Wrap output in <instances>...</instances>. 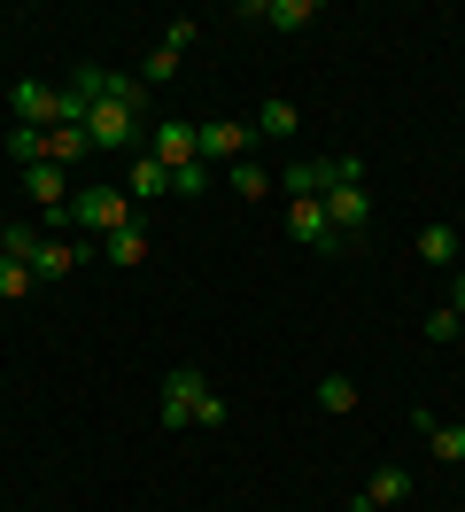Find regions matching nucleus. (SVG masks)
Listing matches in <instances>:
<instances>
[{
    "label": "nucleus",
    "instance_id": "f257e3e1",
    "mask_svg": "<svg viewBox=\"0 0 465 512\" xmlns=\"http://www.w3.org/2000/svg\"><path fill=\"white\" fill-rule=\"evenodd\" d=\"M225 419V396L202 381V365H171L163 381V427H217Z\"/></svg>",
    "mask_w": 465,
    "mask_h": 512
},
{
    "label": "nucleus",
    "instance_id": "f03ea898",
    "mask_svg": "<svg viewBox=\"0 0 465 512\" xmlns=\"http://www.w3.org/2000/svg\"><path fill=\"white\" fill-rule=\"evenodd\" d=\"M140 132H148V117H132L124 101H109V94L93 101V117H86V140H93V148H109V156H140V148H148Z\"/></svg>",
    "mask_w": 465,
    "mask_h": 512
},
{
    "label": "nucleus",
    "instance_id": "7ed1b4c3",
    "mask_svg": "<svg viewBox=\"0 0 465 512\" xmlns=\"http://www.w3.org/2000/svg\"><path fill=\"white\" fill-rule=\"evenodd\" d=\"M132 210H140V202H132L124 187H86V194H70V225H78V233H101V241H109L117 225H132Z\"/></svg>",
    "mask_w": 465,
    "mask_h": 512
},
{
    "label": "nucleus",
    "instance_id": "20e7f679",
    "mask_svg": "<svg viewBox=\"0 0 465 512\" xmlns=\"http://www.w3.org/2000/svg\"><path fill=\"white\" fill-rule=\"evenodd\" d=\"M248 140H256V125H233V117H210V125H194V156L210 163H241L248 156Z\"/></svg>",
    "mask_w": 465,
    "mask_h": 512
},
{
    "label": "nucleus",
    "instance_id": "39448f33",
    "mask_svg": "<svg viewBox=\"0 0 465 512\" xmlns=\"http://www.w3.org/2000/svg\"><path fill=\"white\" fill-rule=\"evenodd\" d=\"M318 210H326V225H334L341 241H365V225H372L365 187H326V194H318Z\"/></svg>",
    "mask_w": 465,
    "mask_h": 512
},
{
    "label": "nucleus",
    "instance_id": "423d86ee",
    "mask_svg": "<svg viewBox=\"0 0 465 512\" xmlns=\"http://www.w3.org/2000/svg\"><path fill=\"white\" fill-rule=\"evenodd\" d=\"M8 109H16V125L55 132V125H62V86H39V78H24V86L8 94Z\"/></svg>",
    "mask_w": 465,
    "mask_h": 512
},
{
    "label": "nucleus",
    "instance_id": "0eeeda50",
    "mask_svg": "<svg viewBox=\"0 0 465 512\" xmlns=\"http://www.w3.org/2000/svg\"><path fill=\"white\" fill-rule=\"evenodd\" d=\"M411 427H419V443H427L442 466H465V427H458V419H434L427 404H419V412H411Z\"/></svg>",
    "mask_w": 465,
    "mask_h": 512
},
{
    "label": "nucleus",
    "instance_id": "6e6552de",
    "mask_svg": "<svg viewBox=\"0 0 465 512\" xmlns=\"http://www.w3.org/2000/svg\"><path fill=\"white\" fill-rule=\"evenodd\" d=\"M148 156L163 163V171H179V163H202V156H194V125H186V117H163V125L148 132Z\"/></svg>",
    "mask_w": 465,
    "mask_h": 512
},
{
    "label": "nucleus",
    "instance_id": "1a4fd4ad",
    "mask_svg": "<svg viewBox=\"0 0 465 512\" xmlns=\"http://www.w3.org/2000/svg\"><path fill=\"white\" fill-rule=\"evenodd\" d=\"M287 233H295V241H303V249H349V241H341L334 225H326V210H318V202H287Z\"/></svg>",
    "mask_w": 465,
    "mask_h": 512
},
{
    "label": "nucleus",
    "instance_id": "9d476101",
    "mask_svg": "<svg viewBox=\"0 0 465 512\" xmlns=\"http://www.w3.org/2000/svg\"><path fill=\"white\" fill-rule=\"evenodd\" d=\"M241 16L272 24V32H303V24H318V0H241Z\"/></svg>",
    "mask_w": 465,
    "mask_h": 512
},
{
    "label": "nucleus",
    "instance_id": "9b49d317",
    "mask_svg": "<svg viewBox=\"0 0 465 512\" xmlns=\"http://www.w3.org/2000/svg\"><path fill=\"white\" fill-rule=\"evenodd\" d=\"M403 497H411V474H403V466H372V481L357 489L349 512H388V505H403Z\"/></svg>",
    "mask_w": 465,
    "mask_h": 512
},
{
    "label": "nucleus",
    "instance_id": "f8f14e48",
    "mask_svg": "<svg viewBox=\"0 0 465 512\" xmlns=\"http://www.w3.org/2000/svg\"><path fill=\"white\" fill-rule=\"evenodd\" d=\"M78 264H86L78 241H47V233H39V249H31V280H70Z\"/></svg>",
    "mask_w": 465,
    "mask_h": 512
},
{
    "label": "nucleus",
    "instance_id": "ddd939ff",
    "mask_svg": "<svg viewBox=\"0 0 465 512\" xmlns=\"http://www.w3.org/2000/svg\"><path fill=\"white\" fill-rule=\"evenodd\" d=\"M124 194H132V202H163V194H171V171H163V163L140 148V156L124 163Z\"/></svg>",
    "mask_w": 465,
    "mask_h": 512
},
{
    "label": "nucleus",
    "instance_id": "4468645a",
    "mask_svg": "<svg viewBox=\"0 0 465 512\" xmlns=\"http://www.w3.org/2000/svg\"><path fill=\"white\" fill-rule=\"evenodd\" d=\"M24 194L39 202V210H62V202H70V171H62V163H31V171H24Z\"/></svg>",
    "mask_w": 465,
    "mask_h": 512
},
{
    "label": "nucleus",
    "instance_id": "2eb2a0df",
    "mask_svg": "<svg viewBox=\"0 0 465 512\" xmlns=\"http://www.w3.org/2000/svg\"><path fill=\"white\" fill-rule=\"evenodd\" d=\"M225 187L241 194V202H264V194H272V171H264V163H225Z\"/></svg>",
    "mask_w": 465,
    "mask_h": 512
},
{
    "label": "nucleus",
    "instance_id": "dca6fc26",
    "mask_svg": "<svg viewBox=\"0 0 465 512\" xmlns=\"http://www.w3.org/2000/svg\"><path fill=\"white\" fill-rule=\"evenodd\" d=\"M101 249H109V264H140V256H148V225H140V218L117 225V233H109Z\"/></svg>",
    "mask_w": 465,
    "mask_h": 512
},
{
    "label": "nucleus",
    "instance_id": "f3484780",
    "mask_svg": "<svg viewBox=\"0 0 465 512\" xmlns=\"http://www.w3.org/2000/svg\"><path fill=\"white\" fill-rule=\"evenodd\" d=\"M86 148H93V140H86V125H55V132H47V163H62V171L86 156Z\"/></svg>",
    "mask_w": 465,
    "mask_h": 512
},
{
    "label": "nucleus",
    "instance_id": "a211bd4d",
    "mask_svg": "<svg viewBox=\"0 0 465 512\" xmlns=\"http://www.w3.org/2000/svg\"><path fill=\"white\" fill-rule=\"evenodd\" d=\"M256 140H295V101H264L256 109Z\"/></svg>",
    "mask_w": 465,
    "mask_h": 512
},
{
    "label": "nucleus",
    "instance_id": "6ab92c4d",
    "mask_svg": "<svg viewBox=\"0 0 465 512\" xmlns=\"http://www.w3.org/2000/svg\"><path fill=\"white\" fill-rule=\"evenodd\" d=\"M318 412H357V381H349V373H326V381H318Z\"/></svg>",
    "mask_w": 465,
    "mask_h": 512
},
{
    "label": "nucleus",
    "instance_id": "aec40b11",
    "mask_svg": "<svg viewBox=\"0 0 465 512\" xmlns=\"http://www.w3.org/2000/svg\"><path fill=\"white\" fill-rule=\"evenodd\" d=\"M419 256H427V264H458V225H427V233H419Z\"/></svg>",
    "mask_w": 465,
    "mask_h": 512
},
{
    "label": "nucleus",
    "instance_id": "412c9836",
    "mask_svg": "<svg viewBox=\"0 0 465 512\" xmlns=\"http://www.w3.org/2000/svg\"><path fill=\"white\" fill-rule=\"evenodd\" d=\"M8 156L24 163V171H31V163H47V132H39V125H16V132H8Z\"/></svg>",
    "mask_w": 465,
    "mask_h": 512
},
{
    "label": "nucleus",
    "instance_id": "4be33fe9",
    "mask_svg": "<svg viewBox=\"0 0 465 512\" xmlns=\"http://www.w3.org/2000/svg\"><path fill=\"white\" fill-rule=\"evenodd\" d=\"M109 101H124L132 117H148V78H124V70H109Z\"/></svg>",
    "mask_w": 465,
    "mask_h": 512
},
{
    "label": "nucleus",
    "instance_id": "5701e85b",
    "mask_svg": "<svg viewBox=\"0 0 465 512\" xmlns=\"http://www.w3.org/2000/svg\"><path fill=\"white\" fill-rule=\"evenodd\" d=\"M39 280H31V264H16V256H0V303H16V295H31Z\"/></svg>",
    "mask_w": 465,
    "mask_h": 512
},
{
    "label": "nucleus",
    "instance_id": "b1692460",
    "mask_svg": "<svg viewBox=\"0 0 465 512\" xmlns=\"http://www.w3.org/2000/svg\"><path fill=\"white\" fill-rule=\"evenodd\" d=\"M210 163H179V171H171V194H210Z\"/></svg>",
    "mask_w": 465,
    "mask_h": 512
},
{
    "label": "nucleus",
    "instance_id": "393cba45",
    "mask_svg": "<svg viewBox=\"0 0 465 512\" xmlns=\"http://www.w3.org/2000/svg\"><path fill=\"white\" fill-rule=\"evenodd\" d=\"M31 249H39V233H31V225H8V233H0V256H16V264H31Z\"/></svg>",
    "mask_w": 465,
    "mask_h": 512
},
{
    "label": "nucleus",
    "instance_id": "a878e982",
    "mask_svg": "<svg viewBox=\"0 0 465 512\" xmlns=\"http://www.w3.org/2000/svg\"><path fill=\"white\" fill-rule=\"evenodd\" d=\"M458 334H465V319L450 311V303H442V311H427V342H458Z\"/></svg>",
    "mask_w": 465,
    "mask_h": 512
},
{
    "label": "nucleus",
    "instance_id": "bb28decb",
    "mask_svg": "<svg viewBox=\"0 0 465 512\" xmlns=\"http://www.w3.org/2000/svg\"><path fill=\"white\" fill-rule=\"evenodd\" d=\"M140 78H148V86H155V78H179V55H171V47H155V55H148V70H140Z\"/></svg>",
    "mask_w": 465,
    "mask_h": 512
},
{
    "label": "nucleus",
    "instance_id": "cd10ccee",
    "mask_svg": "<svg viewBox=\"0 0 465 512\" xmlns=\"http://www.w3.org/2000/svg\"><path fill=\"white\" fill-rule=\"evenodd\" d=\"M450 311H458V319H465V272H458V288H450Z\"/></svg>",
    "mask_w": 465,
    "mask_h": 512
}]
</instances>
